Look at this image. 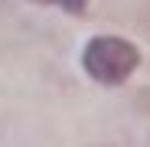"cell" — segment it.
Instances as JSON below:
<instances>
[{
	"mask_svg": "<svg viewBox=\"0 0 150 147\" xmlns=\"http://www.w3.org/2000/svg\"><path fill=\"white\" fill-rule=\"evenodd\" d=\"M85 72L101 85H121L127 82L140 65V49L124 36H95L82 49Z\"/></svg>",
	"mask_w": 150,
	"mask_h": 147,
	"instance_id": "cell-1",
	"label": "cell"
},
{
	"mask_svg": "<svg viewBox=\"0 0 150 147\" xmlns=\"http://www.w3.org/2000/svg\"><path fill=\"white\" fill-rule=\"evenodd\" d=\"M36 4L59 7V10H65V13H72V16H82V13H85V7H88V0H36Z\"/></svg>",
	"mask_w": 150,
	"mask_h": 147,
	"instance_id": "cell-2",
	"label": "cell"
}]
</instances>
